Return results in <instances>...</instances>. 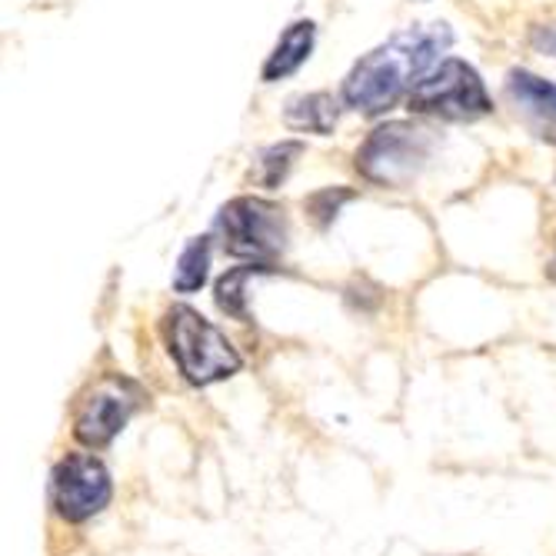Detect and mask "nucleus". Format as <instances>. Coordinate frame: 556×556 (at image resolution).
Here are the masks:
<instances>
[{
	"label": "nucleus",
	"instance_id": "nucleus-1",
	"mask_svg": "<svg viewBox=\"0 0 556 556\" xmlns=\"http://www.w3.org/2000/svg\"><path fill=\"white\" fill-rule=\"evenodd\" d=\"M453 43L450 24H414L393 34L350 67L340 87L343 108L361 117H380L407 100L414 87L443 61Z\"/></svg>",
	"mask_w": 556,
	"mask_h": 556
},
{
	"label": "nucleus",
	"instance_id": "nucleus-2",
	"mask_svg": "<svg viewBox=\"0 0 556 556\" xmlns=\"http://www.w3.org/2000/svg\"><path fill=\"white\" fill-rule=\"evenodd\" d=\"M164 340L174 364L193 387H211L240 374L243 361L237 346L187 303H174L164 314Z\"/></svg>",
	"mask_w": 556,
	"mask_h": 556
},
{
	"label": "nucleus",
	"instance_id": "nucleus-3",
	"mask_svg": "<svg viewBox=\"0 0 556 556\" xmlns=\"http://www.w3.org/2000/svg\"><path fill=\"white\" fill-rule=\"evenodd\" d=\"M437 150V134L424 124L387 121L357 150V174L374 187H410Z\"/></svg>",
	"mask_w": 556,
	"mask_h": 556
},
{
	"label": "nucleus",
	"instance_id": "nucleus-4",
	"mask_svg": "<svg viewBox=\"0 0 556 556\" xmlns=\"http://www.w3.org/2000/svg\"><path fill=\"white\" fill-rule=\"evenodd\" d=\"M217 233L224 250L243 264H267L274 267L290 240V220L277 200L267 197H233L217 214Z\"/></svg>",
	"mask_w": 556,
	"mask_h": 556
},
{
	"label": "nucleus",
	"instance_id": "nucleus-5",
	"mask_svg": "<svg viewBox=\"0 0 556 556\" xmlns=\"http://www.w3.org/2000/svg\"><path fill=\"white\" fill-rule=\"evenodd\" d=\"M407 111L446 124H473L493 114V97L473 64L443 58L407 97Z\"/></svg>",
	"mask_w": 556,
	"mask_h": 556
},
{
	"label": "nucleus",
	"instance_id": "nucleus-6",
	"mask_svg": "<svg viewBox=\"0 0 556 556\" xmlns=\"http://www.w3.org/2000/svg\"><path fill=\"white\" fill-rule=\"evenodd\" d=\"M140 387L121 374L111 377H100L84 400L77 403V414H74V437L84 446H108L134 417V410L140 407Z\"/></svg>",
	"mask_w": 556,
	"mask_h": 556
},
{
	"label": "nucleus",
	"instance_id": "nucleus-7",
	"mask_svg": "<svg viewBox=\"0 0 556 556\" xmlns=\"http://www.w3.org/2000/svg\"><path fill=\"white\" fill-rule=\"evenodd\" d=\"M111 473L90 453H71L50 477V496L67 523H84L111 503Z\"/></svg>",
	"mask_w": 556,
	"mask_h": 556
},
{
	"label": "nucleus",
	"instance_id": "nucleus-8",
	"mask_svg": "<svg viewBox=\"0 0 556 556\" xmlns=\"http://www.w3.org/2000/svg\"><path fill=\"white\" fill-rule=\"evenodd\" d=\"M503 90H507V100H510V108L517 111L520 124L533 137L556 147V84L517 67V71L507 74Z\"/></svg>",
	"mask_w": 556,
	"mask_h": 556
},
{
	"label": "nucleus",
	"instance_id": "nucleus-9",
	"mask_svg": "<svg viewBox=\"0 0 556 556\" xmlns=\"http://www.w3.org/2000/svg\"><path fill=\"white\" fill-rule=\"evenodd\" d=\"M314 40H317V24L314 21H293L280 40L274 43V50L267 54L264 67H261V77L264 84H277L290 74H296L303 64L311 61L314 54Z\"/></svg>",
	"mask_w": 556,
	"mask_h": 556
},
{
	"label": "nucleus",
	"instance_id": "nucleus-10",
	"mask_svg": "<svg viewBox=\"0 0 556 556\" xmlns=\"http://www.w3.org/2000/svg\"><path fill=\"white\" fill-rule=\"evenodd\" d=\"M340 104L333 93L327 90H314V93H296L287 100L283 108V124L290 130H300V134H320V137H330L337 130V121H340Z\"/></svg>",
	"mask_w": 556,
	"mask_h": 556
},
{
	"label": "nucleus",
	"instance_id": "nucleus-11",
	"mask_svg": "<svg viewBox=\"0 0 556 556\" xmlns=\"http://www.w3.org/2000/svg\"><path fill=\"white\" fill-rule=\"evenodd\" d=\"M274 267L267 264H240L233 270H227L217 287H214V300H217V307L233 317V320H247L250 317V307H247V280L250 277H261V274H270Z\"/></svg>",
	"mask_w": 556,
	"mask_h": 556
},
{
	"label": "nucleus",
	"instance_id": "nucleus-12",
	"mask_svg": "<svg viewBox=\"0 0 556 556\" xmlns=\"http://www.w3.org/2000/svg\"><path fill=\"white\" fill-rule=\"evenodd\" d=\"M211 277V237H190L174 264V290L197 293Z\"/></svg>",
	"mask_w": 556,
	"mask_h": 556
},
{
	"label": "nucleus",
	"instance_id": "nucleus-13",
	"mask_svg": "<svg viewBox=\"0 0 556 556\" xmlns=\"http://www.w3.org/2000/svg\"><path fill=\"white\" fill-rule=\"evenodd\" d=\"M300 154H303V143L300 140H280V143H270L267 150H261L257 170H254L257 184L264 190H277L290 177V170H293V164H296Z\"/></svg>",
	"mask_w": 556,
	"mask_h": 556
},
{
	"label": "nucleus",
	"instance_id": "nucleus-14",
	"mask_svg": "<svg viewBox=\"0 0 556 556\" xmlns=\"http://www.w3.org/2000/svg\"><path fill=\"white\" fill-rule=\"evenodd\" d=\"M353 197H357V190H350V187H324L303 200V211H307V217L314 220L317 230H327V227H333L343 204H350Z\"/></svg>",
	"mask_w": 556,
	"mask_h": 556
},
{
	"label": "nucleus",
	"instance_id": "nucleus-15",
	"mask_svg": "<svg viewBox=\"0 0 556 556\" xmlns=\"http://www.w3.org/2000/svg\"><path fill=\"white\" fill-rule=\"evenodd\" d=\"M530 47L536 50V54L556 61V24H536L530 30Z\"/></svg>",
	"mask_w": 556,
	"mask_h": 556
},
{
	"label": "nucleus",
	"instance_id": "nucleus-16",
	"mask_svg": "<svg viewBox=\"0 0 556 556\" xmlns=\"http://www.w3.org/2000/svg\"><path fill=\"white\" fill-rule=\"evenodd\" d=\"M546 277L556 280V247H553V257H549V264H546Z\"/></svg>",
	"mask_w": 556,
	"mask_h": 556
},
{
	"label": "nucleus",
	"instance_id": "nucleus-17",
	"mask_svg": "<svg viewBox=\"0 0 556 556\" xmlns=\"http://www.w3.org/2000/svg\"><path fill=\"white\" fill-rule=\"evenodd\" d=\"M417 4H427V0H417Z\"/></svg>",
	"mask_w": 556,
	"mask_h": 556
}]
</instances>
